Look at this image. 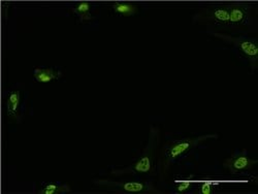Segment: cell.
Wrapping results in <instances>:
<instances>
[{
	"label": "cell",
	"instance_id": "6da1fadb",
	"mask_svg": "<svg viewBox=\"0 0 258 194\" xmlns=\"http://www.w3.org/2000/svg\"><path fill=\"white\" fill-rule=\"evenodd\" d=\"M218 135L216 134H209L203 135L199 137H189L183 138L180 140L170 141L166 143L159 154L157 164V174L161 180H164L167 176L171 166L175 165L176 162L188 154L193 149L199 147L201 144L208 140L217 139Z\"/></svg>",
	"mask_w": 258,
	"mask_h": 194
},
{
	"label": "cell",
	"instance_id": "7a4b0ae2",
	"mask_svg": "<svg viewBox=\"0 0 258 194\" xmlns=\"http://www.w3.org/2000/svg\"><path fill=\"white\" fill-rule=\"evenodd\" d=\"M160 144V129L156 126H150L148 142L141 156L131 165L123 168H116L111 171L115 177L125 175H153L156 165L157 150Z\"/></svg>",
	"mask_w": 258,
	"mask_h": 194
},
{
	"label": "cell",
	"instance_id": "3957f363",
	"mask_svg": "<svg viewBox=\"0 0 258 194\" xmlns=\"http://www.w3.org/2000/svg\"><path fill=\"white\" fill-rule=\"evenodd\" d=\"M94 185L102 190L127 194H159L155 185L147 181H115L110 179H96Z\"/></svg>",
	"mask_w": 258,
	"mask_h": 194
},
{
	"label": "cell",
	"instance_id": "277c9868",
	"mask_svg": "<svg viewBox=\"0 0 258 194\" xmlns=\"http://www.w3.org/2000/svg\"><path fill=\"white\" fill-rule=\"evenodd\" d=\"M213 35L218 39L227 42V44L234 46L248 60L252 72L254 73L256 71V69L258 68V46L256 38L246 37L243 35L235 36L223 32H215L213 33Z\"/></svg>",
	"mask_w": 258,
	"mask_h": 194
},
{
	"label": "cell",
	"instance_id": "5b68a950",
	"mask_svg": "<svg viewBox=\"0 0 258 194\" xmlns=\"http://www.w3.org/2000/svg\"><path fill=\"white\" fill-rule=\"evenodd\" d=\"M193 21L199 24L228 28L229 13L226 6H210L198 12Z\"/></svg>",
	"mask_w": 258,
	"mask_h": 194
},
{
	"label": "cell",
	"instance_id": "8992f818",
	"mask_svg": "<svg viewBox=\"0 0 258 194\" xmlns=\"http://www.w3.org/2000/svg\"><path fill=\"white\" fill-rule=\"evenodd\" d=\"M229 13L228 28H242L249 25L255 15V8L248 5H226Z\"/></svg>",
	"mask_w": 258,
	"mask_h": 194
},
{
	"label": "cell",
	"instance_id": "52a82bcc",
	"mask_svg": "<svg viewBox=\"0 0 258 194\" xmlns=\"http://www.w3.org/2000/svg\"><path fill=\"white\" fill-rule=\"evenodd\" d=\"M257 163L258 161L256 159H252L247 154V151L243 150L226 158L223 162V167L226 168L231 175H241L252 169Z\"/></svg>",
	"mask_w": 258,
	"mask_h": 194
},
{
	"label": "cell",
	"instance_id": "ba28073f",
	"mask_svg": "<svg viewBox=\"0 0 258 194\" xmlns=\"http://www.w3.org/2000/svg\"><path fill=\"white\" fill-rule=\"evenodd\" d=\"M21 103V93L18 90L10 92L6 102V109H7V116L19 123L21 121V117L19 114V107Z\"/></svg>",
	"mask_w": 258,
	"mask_h": 194
},
{
	"label": "cell",
	"instance_id": "9c48e42d",
	"mask_svg": "<svg viewBox=\"0 0 258 194\" xmlns=\"http://www.w3.org/2000/svg\"><path fill=\"white\" fill-rule=\"evenodd\" d=\"M33 77L38 83H50L52 81L59 80L62 77V73L54 69L38 68L33 71Z\"/></svg>",
	"mask_w": 258,
	"mask_h": 194
},
{
	"label": "cell",
	"instance_id": "30bf717a",
	"mask_svg": "<svg viewBox=\"0 0 258 194\" xmlns=\"http://www.w3.org/2000/svg\"><path fill=\"white\" fill-rule=\"evenodd\" d=\"M72 12L80 19V22H87V21L93 19L91 15V5L87 2L78 4L75 8L72 9Z\"/></svg>",
	"mask_w": 258,
	"mask_h": 194
},
{
	"label": "cell",
	"instance_id": "8fae6325",
	"mask_svg": "<svg viewBox=\"0 0 258 194\" xmlns=\"http://www.w3.org/2000/svg\"><path fill=\"white\" fill-rule=\"evenodd\" d=\"M114 13L121 17H133L139 13V8L127 3H115L112 6Z\"/></svg>",
	"mask_w": 258,
	"mask_h": 194
},
{
	"label": "cell",
	"instance_id": "7c38bea8",
	"mask_svg": "<svg viewBox=\"0 0 258 194\" xmlns=\"http://www.w3.org/2000/svg\"><path fill=\"white\" fill-rule=\"evenodd\" d=\"M71 192L72 188L69 184H48L37 191L39 194H67Z\"/></svg>",
	"mask_w": 258,
	"mask_h": 194
},
{
	"label": "cell",
	"instance_id": "4fadbf2b",
	"mask_svg": "<svg viewBox=\"0 0 258 194\" xmlns=\"http://www.w3.org/2000/svg\"><path fill=\"white\" fill-rule=\"evenodd\" d=\"M213 190H214L213 184L210 182H206L202 185L200 193L201 194H211V193H213Z\"/></svg>",
	"mask_w": 258,
	"mask_h": 194
},
{
	"label": "cell",
	"instance_id": "5bb4252c",
	"mask_svg": "<svg viewBox=\"0 0 258 194\" xmlns=\"http://www.w3.org/2000/svg\"><path fill=\"white\" fill-rule=\"evenodd\" d=\"M190 186H191V183L190 182H181V183H179L178 185H177V191L179 192V193H183V192H185V191H187L189 188H190Z\"/></svg>",
	"mask_w": 258,
	"mask_h": 194
}]
</instances>
